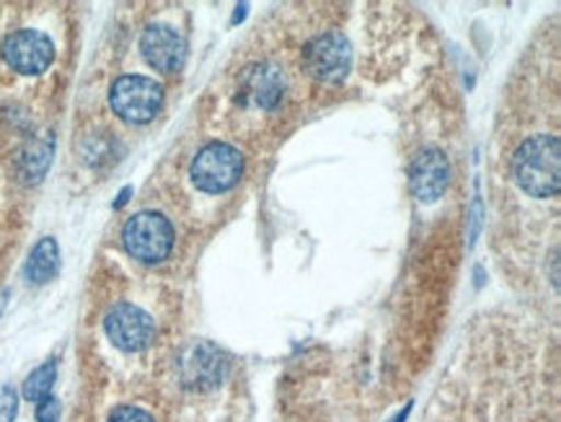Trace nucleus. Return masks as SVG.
Listing matches in <instances>:
<instances>
[{
    "label": "nucleus",
    "mask_w": 561,
    "mask_h": 422,
    "mask_svg": "<svg viewBox=\"0 0 561 422\" xmlns=\"http://www.w3.org/2000/svg\"><path fill=\"white\" fill-rule=\"evenodd\" d=\"M494 192L538 207V216L559 226L561 138H559V16L546 21L525 49L507 83L497 123Z\"/></svg>",
    "instance_id": "obj_1"
},
{
    "label": "nucleus",
    "mask_w": 561,
    "mask_h": 422,
    "mask_svg": "<svg viewBox=\"0 0 561 422\" xmlns=\"http://www.w3.org/2000/svg\"><path fill=\"white\" fill-rule=\"evenodd\" d=\"M122 244L138 262H163L174 249V226L161 213H138L122 228Z\"/></svg>",
    "instance_id": "obj_2"
},
{
    "label": "nucleus",
    "mask_w": 561,
    "mask_h": 422,
    "mask_svg": "<svg viewBox=\"0 0 561 422\" xmlns=\"http://www.w3.org/2000/svg\"><path fill=\"white\" fill-rule=\"evenodd\" d=\"M243 174V156L239 148L228 146V142H210L194 156L190 176L194 187L210 192V195H220L230 187L239 184Z\"/></svg>",
    "instance_id": "obj_3"
},
{
    "label": "nucleus",
    "mask_w": 561,
    "mask_h": 422,
    "mask_svg": "<svg viewBox=\"0 0 561 422\" xmlns=\"http://www.w3.org/2000/svg\"><path fill=\"white\" fill-rule=\"evenodd\" d=\"M304 70L321 83H340L352 68V47L350 39L342 32H323L316 34L304 45L300 53Z\"/></svg>",
    "instance_id": "obj_4"
},
{
    "label": "nucleus",
    "mask_w": 561,
    "mask_h": 422,
    "mask_svg": "<svg viewBox=\"0 0 561 422\" xmlns=\"http://www.w3.org/2000/svg\"><path fill=\"white\" fill-rule=\"evenodd\" d=\"M110 102L114 114H119L127 123L142 125L156 117L163 104V89L153 78L146 76H122L114 81L110 91Z\"/></svg>",
    "instance_id": "obj_5"
},
{
    "label": "nucleus",
    "mask_w": 561,
    "mask_h": 422,
    "mask_svg": "<svg viewBox=\"0 0 561 422\" xmlns=\"http://www.w3.org/2000/svg\"><path fill=\"white\" fill-rule=\"evenodd\" d=\"M104 332L114 347L125 350V353H140L153 345L156 321L140 306L117 304L106 311Z\"/></svg>",
    "instance_id": "obj_6"
},
{
    "label": "nucleus",
    "mask_w": 561,
    "mask_h": 422,
    "mask_svg": "<svg viewBox=\"0 0 561 422\" xmlns=\"http://www.w3.org/2000/svg\"><path fill=\"white\" fill-rule=\"evenodd\" d=\"M3 57L16 73L37 76L53 66L55 45L47 34L37 32V28H21V32L5 37Z\"/></svg>",
    "instance_id": "obj_7"
},
{
    "label": "nucleus",
    "mask_w": 561,
    "mask_h": 422,
    "mask_svg": "<svg viewBox=\"0 0 561 422\" xmlns=\"http://www.w3.org/2000/svg\"><path fill=\"white\" fill-rule=\"evenodd\" d=\"M140 53L158 73H176L184 66L186 42L174 26L150 24L140 37Z\"/></svg>",
    "instance_id": "obj_8"
},
{
    "label": "nucleus",
    "mask_w": 561,
    "mask_h": 422,
    "mask_svg": "<svg viewBox=\"0 0 561 422\" xmlns=\"http://www.w3.org/2000/svg\"><path fill=\"white\" fill-rule=\"evenodd\" d=\"M450 179L448 159L440 148H424L409 169V184L420 203H435L445 195Z\"/></svg>",
    "instance_id": "obj_9"
},
{
    "label": "nucleus",
    "mask_w": 561,
    "mask_h": 422,
    "mask_svg": "<svg viewBox=\"0 0 561 422\" xmlns=\"http://www.w3.org/2000/svg\"><path fill=\"white\" fill-rule=\"evenodd\" d=\"M226 363L222 355L207 342H194L179 357V376L190 389H213L222 381Z\"/></svg>",
    "instance_id": "obj_10"
},
{
    "label": "nucleus",
    "mask_w": 561,
    "mask_h": 422,
    "mask_svg": "<svg viewBox=\"0 0 561 422\" xmlns=\"http://www.w3.org/2000/svg\"><path fill=\"white\" fill-rule=\"evenodd\" d=\"M283 91L285 78L275 66H254L241 78V99L256 110H275Z\"/></svg>",
    "instance_id": "obj_11"
},
{
    "label": "nucleus",
    "mask_w": 561,
    "mask_h": 422,
    "mask_svg": "<svg viewBox=\"0 0 561 422\" xmlns=\"http://www.w3.org/2000/svg\"><path fill=\"white\" fill-rule=\"evenodd\" d=\"M57 267H60V249H57V241L47 236V239H42L39 244L32 249V254H28L24 275L28 283L42 285L53 281L57 275Z\"/></svg>",
    "instance_id": "obj_12"
},
{
    "label": "nucleus",
    "mask_w": 561,
    "mask_h": 422,
    "mask_svg": "<svg viewBox=\"0 0 561 422\" xmlns=\"http://www.w3.org/2000/svg\"><path fill=\"white\" fill-rule=\"evenodd\" d=\"M55 378H57L55 361H49V363H45V366H39L37 370H32L24 381V399H28V402H42V399L53 397Z\"/></svg>",
    "instance_id": "obj_13"
},
{
    "label": "nucleus",
    "mask_w": 561,
    "mask_h": 422,
    "mask_svg": "<svg viewBox=\"0 0 561 422\" xmlns=\"http://www.w3.org/2000/svg\"><path fill=\"white\" fill-rule=\"evenodd\" d=\"M49 153H53V148H49V142H37V146H32V150L24 156V169H26V176L28 179H39L45 174L47 163H49Z\"/></svg>",
    "instance_id": "obj_14"
},
{
    "label": "nucleus",
    "mask_w": 561,
    "mask_h": 422,
    "mask_svg": "<svg viewBox=\"0 0 561 422\" xmlns=\"http://www.w3.org/2000/svg\"><path fill=\"white\" fill-rule=\"evenodd\" d=\"M106 422H156V420L150 418L146 410H140V407L122 404L110 414V420H106Z\"/></svg>",
    "instance_id": "obj_15"
},
{
    "label": "nucleus",
    "mask_w": 561,
    "mask_h": 422,
    "mask_svg": "<svg viewBox=\"0 0 561 422\" xmlns=\"http://www.w3.org/2000/svg\"><path fill=\"white\" fill-rule=\"evenodd\" d=\"M19 397L11 386H0V422H13L16 418Z\"/></svg>",
    "instance_id": "obj_16"
},
{
    "label": "nucleus",
    "mask_w": 561,
    "mask_h": 422,
    "mask_svg": "<svg viewBox=\"0 0 561 422\" xmlns=\"http://www.w3.org/2000/svg\"><path fill=\"white\" fill-rule=\"evenodd\" d=\"M37 420L39 422H60V404H57V399H53V397L42 399L37 407Z\"/></svg>",
    "instance_id": "obj_17"
},
{
    "label": "nucleus",
    "mask_w": 561,
    "mask_h": 422,
    "mask_svg": "<svg viewBox=\"0 0 561 422\" xmlns=\"http://www.w3.org/2000/svg\"><path fill=\"white\" fill-rule=\"evenodd\" d=\"M407 414H409V407H407V410H404V412H399V414H396V418H393V422H404V420H407Z\"/></svg>",
    "instance_id": "obj_18"
}]
</instances>
